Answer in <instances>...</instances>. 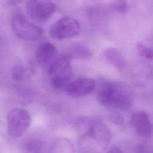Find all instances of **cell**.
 Returning <instances> with one entry per match:
<instances>
[{
	"label": "cell",
	"instance_id": "cell-2",
	"mask_svg": "<svg viewBox=\"0 0 153 153\" xmlns=\"http://www.w3.org/2000/svg\"><path fill=\"white\" fill-rule=\"evenodd\" d=\"M111 139L109 128L102 123L96 121L91 128L80 136L78 141L79 153H102Z\"/></svg>",
	"mask_w": 153,
	"mask_h": 153
},
{
	"label": "cell",
	"instance_id": "cell-18",
	"mask_svg": "<svg viewBox=\"0 0 153 153\" xmlns=\"http://www.w3.org/2000/svg\"><path fill=\"white\" fill-rule=\"evenodd\" d=\"M106 153H123V151L118 146L111 147Z\"/></svg>",
	"mask_w": 153,
	"mask_h": 153
},
{
	"label": "cell",
	"instance_id": "cell-13",
	"mask_svg": "<svg viewBox=\"0 0 153 153\" xmlns=\"http://www.w3.org/2000/svg\"><path fill=\"white\" fill-rule=\"evenodd\" d=\"M93 53L87 46L76 43L71 45L67 50V56L70 58L87 59L90 58Z\"/></svg>",
	"mask_w": 153,
	"mask_h": 153
},
{
	"label": "cell",
	"instance_id": "cell-10",
	"mask_svg": "<svg viewBox=\"0 0 153 153\" xmlns=\"http://www.w3.org/2000/svg\"><path fill=\"white\" fill-rule=\"evenodd\" d=\"M57 55L56 46L51 42H44L36 48L35 57L37 62L42 66H46L54 59Z\"/></svg>",
	"mask_w": 153,
	"mask_h": 153
},
{
	"label": "cell",
	"instance_id": "cell-5",
	"mask_svg": "<svg viewBox=\"0 0 153 153\" xmlns=\"http://www.w3.org/2000/svg\"><path fill=\"white\" fill-rule=\"evenodd\" d=\"M7 123L9 135L16 139L22 136L27 131L31 123V118L26 110L14 108L8 112Z\"/></svg>",
	"mask_w": 153,
	"mask_h": 153
},
{
	"label": "cell",
	"instance_id": "cell-4",
	"mask_svg": "<svg viewBox=\"0 0 153 153\" xmlns=\"http://www.w3.org/2000/svg\"><path fill=\"white\" fill-rule=\"evenodd\" d=\"M73 74L70 58L63 56L56 59L51 63L48 75L51 85L56 89H60L69 84Z\"/></svg>",
	"mask_w": 153,
	"mask_h": 153
},
{
	"label": "cell",
	"instance_id": "cell-6",
	"mask_svg": "<svg viewBox=\"0 0 153 153\" xmlns=\"http://www.w3.org/2000/svg\"><path fill=\"white\" fill-rule=\"evenodd\" d=\"M80 32V25L75 19L65 17L56 21L50 28V35L60 40L75 36Z\"/></svg>",
	"mask_w": 153,
	"mask_h": 153
},
{
	"label": "cell",
	"instance_id": "cell-16",
	"mask_svg": "<svg viewBox=\"0 0 153 153\" xmlns=\"http://www.w3.org/2000/svg\"><path fill=\"white\" fill-rule=\"evenodd\" d=\"M109 119L112 123L118 126L123 125L124 123V118L123 115L117 111L111 112L109 115Z\"/></svg>",
	"mask_w": 153,
	"mask_h": 153
},
{
	"label": "cell",
	"instance_id": "cell-7",
	"mask_svg": "<svg viewBox=\"0 0 153 153\" xmlns=\"http://www.w3.org/2000/svg\"><path fill=\"white\" fill-rule=\"evenodd\" d=\"M26 9L32 19L41 22L51 16L56 9V4L51 1L31 0L27 1Z\"/></svg>",
	"mask_w": 153,
	"mask_h": 153
},
{
	"label": "cell",
	"instance_id": "cell-17",
	"mask_svg": "<svg viewBox=\"0 0 153 153\" xmlns=\"http://www.w3.org/2000/svg\"><path fill=\"white\" fill-rule=\"evenodd\" d=\"M112 7L116 11L123 12L127 8V2L126 1H115L112 4Z\"/></svg>",
	"mask_w": 153,
	"mask_h": 153
},
{
	"label": "cell",
	"instance_id": "cell-9",
	"mask_svg": "<svg viewBox=\"0 0 153 153\" xmlns=\"http://www.w3.org/2000/svg\"><path fill=\"white\" fill-rule=\"evenodd\" d=\"M130 123L136 131L142 136H149L152 130L149 117L144 111H138L132 114Z\"/></svg>",
	"mask_w": 153,
	"mask_h": 153
},
{
	"label": "cell",
	"instance_id": "cell-1",
	"mask_svg": "<svg viewBox=\"0 0 153 153\" xmlns=\"http://www.w3.org/2000/svg\"><path fill=\"white\" fill-rule=\"evenodd\" d=\"M97 99L100 104L108 108L127 110L132 105L129 89L117 81L106 80L99 86Z\"/></svg>",
	"mask_w": 153,
	"mask_h": 153
},
{
	"label": "cell",
	"instance_id": "cell-12",
	"mask_svg": "<svg viewBox=\"0 0 153 153\" xmlns=\"http://www.w3.org/2000/svg\"><path fill=\"white\" fill-rule=\"evenodd\" d=\"M103 54L108 62L117 69L121 70L125 68L126 61L123 55L117 49L109 47L105 50Z\"/></svg>",
	"mask_w": 153,
	"mask_h": 153
},
{
	"label": "cell",
	"instance_id": "cell-15",
	"mask_svg": "<svg viewBox=\"0 0 153 153\" xmlns=\"http://www.w3.org/2000/svg\"><path fill=\"white\" fill-rule=\"evenodd\" d=\"M137 50L141 56L148 59H152L153 58V50L145 45L142 42L137 43Z\"/></svg>",
	"mask_w": 153,
	"mask_h": 153
},
{
	"label": "cell",
	"instance_id": "cell-14",
	"mask_svg": "<svg viewBox=\"0 0 153 153\" xmlns=\"http://www.w3.org/2000/svg\"><path fill=\"white\" fill-rule=\"evenodd\" d=\"M26 73V69L22 65H16L14 66L11 70V75L14 79L20 81L25 77Z\"/></svg>",
	"mask_w": 153,
	"mask_h": 153
},
{
	"label": "cell",
	"instance_id": "cell-3",
	"mask_svg": "<svg viewBox=\"0 0 153 153\" xmlns=\"http://www.w3.org/2000/svg\"><path fill=\"white\" fill-rule=\"evenodd\" d=\"M10 23L14 33L22 39L37 41L43 35L42 28L28 20L19 8H15L13 11Z\"/></svg>",
	"mask_w": 153,
	"mask_h": 153
},
{
	"label": "cell",
	"instance_id": "cell-11",
	"mask_svg": "<svg viewBox=\"0 0 153 153\" xmlns=\"http://www.w3.org/2000/svg\"><path fill=\"white\" fill-rule=\"evenodd\" d=\"M48 153H75L72 142L64 137L54 139L48 146Z\"/></svg>",
	"mask_w": 153,
	"mask_h": 153
},
{
	"label": "cell",
	"instance_id": "cell-8",
	"mask_svg": "<svg viewBox=\"0 0 153 153\" xmlns=\"http://www.w3.org/2000/svg\"><path fill=\"white\" fill-rule=\"evenodd\" d=\"M94 87V80L88 78H81L69 82L66 86V92L72 97H80L90 93Z\"/></svg>",
	"mask_w": 153,
	"mask_h": 153
}]
</instances>
